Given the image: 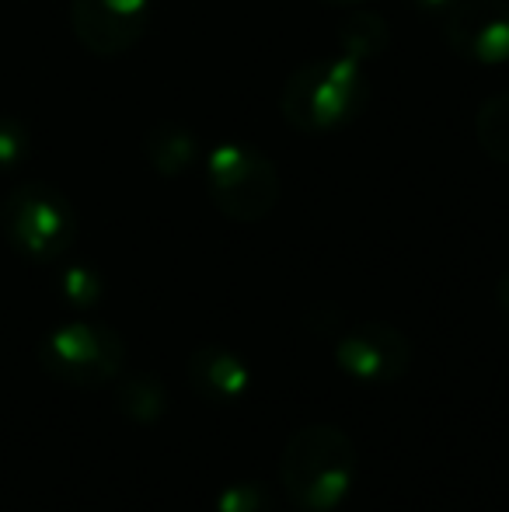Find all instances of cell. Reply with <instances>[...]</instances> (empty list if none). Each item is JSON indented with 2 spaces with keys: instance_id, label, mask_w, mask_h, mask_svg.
<instances>
[{
  "instance_id": "cell-7",
  "label": "cell",
  "mask_w": 509,
  "mask_h": 512,
  "mask_svg": "<svg viewBox=\"0 0 509 512\" xmlns=\"http://www.w3.org/2000/svg\"><path fill=\"white\" fill-rule=\"evenodd\" d=\"M70 25L88 53L123 56L150 25V0H74Z\"/></svg>"
},
{
  "instance_id": "cell-18",
  "label": "cell",
  "mask_w": 509,
  "mask_h": 512,
  "mask_svg": "<svg viewBox=\"0 0 509 512\" xmlns=\"http://www.w3.org/2000/svg\"><path fill=\"white\" fill-rule=\"evenodd\" d=\"M415 4H419V7H433V11H450L457 0H415Z\"/></svg>"
},
{
  "instance_id": "cell-10",
  "label": "cell",
  "mask_w": 509,
  "mask_h": 512,
  "mask_svg": "<svg viewBox=\"0 0 509 512\" xmlns=\"http://www.w3.org/2000/svg\"><path fill=\"white\" fill-rule=\"evenodd\" d=\"M143 154L154 164L157 175L178 178L196 164L199 143H196V136L185 126H178V122H157V126H150L147 140H143Z\"/></svg>"
},
{
  "instance_id": "cell-4",
  "label": "cell",
  "mask_w": 509,
  "mask_h": 512,
  "mask_svg": "<svg viewBox=\"0 0 509 512\" xmlns=\"http://www.w3.org/2000/svg\"><path fill=\"white\" fill-rule=\"evenodd\" d=\"M206 189L227 220L258 223L279 203V171L248 143H217L206 157Z\"/></svg>"
},
{
  "instance_id": "cell-8",
  "label": "cell",
  "mask_w": 509,
  "mask_h": 512,
  "mask_svg": "<svg viewBox=\"0 0 509 512\" xmlns=\"http://www.w3.org/2000/svg\"><path fill=\"white\" fill-rule=\"evenodd\" d=\"M447 46L482 67L509 63V0H457L443 21Z\"/></svg>"
},
{
  "instance_id": "cell-17",
  "label": "cell",
  "mask_w": 509,
  "mask_h": 512,
  "mask_svg": "<svg viewBox=\"0 0 509 512\" xmlns=\"http://www.w3.org/2000/svg\"><path fill=\"white\" fill-rule=\"evenodd\" d=\"M496 304H499V310H503V317L509 324V269L499 276V283H496Z\"/></svg>"
},
{
  "instance_id": "cell-15",
  "label": "cell",
  "mask_w": 509,
  "mask_h": 512,
  "mask_svg": "<svg viewBox=\"0 0 509 512\" xmlns=\"http://www.w3.org/2000/svg\"><path fill=\"white\" fill-rule=\"evenodd\" d=\"M60 293L74 307H95L102 300V279L91 265H67L60 272Z\"/></svg>"
},
{
  "instance_id": "cell-14",
  "label": "cell",
  "mask_w": 509,
  "mask_h": 512,
  "mask_svg": "<svg viewBox=\"0 0 509 512\" xmlns=\"http://www.w3.org/2000/svg\"><path fill=\"white\" fill-rule=\"evenodd\" d=\"M213 512H276V502L262 481H234L217 492Z\"/></svg>"
},
{
  "instance_id": "cell-13",
  "label": "cell",
  "mask_w": 509,
  "mask_h": 512,
  "mask_svg": "<svg viewBox=\"0 0 509 512\" xmlns=\"http://www.w3.org/2000/svg\"><path fill=\"white\" fill-rule=\"evenodd\" d=\"M384 42H387V25L377 18V14L360 11L349 18L346 28H342V53L353 56V60H360V63H367L370 56L381 53Z\"/></svg>"
},
{
  "instance_id": "cell-11",
  "label": "cell",
  "mask_w": 509,
  "mask_h": 512,
  "mask_svg": "<svg viewBox=\"0 0 509 512\" xmlns=\"http://www.w3.org/2000/svg\"><path fill=\"white\" fill-rule=\"evenodd\" d=\"M116 405L126 418L140 425H150L168 411V391L150 373H133V377H116Z\"/></svg>"
},
{
  "instance_id": "cell-12",
  "label": "cell",
  "mask_w": 509,
  "mask_h": 512,
  "mask_svg": "<svg viewBox=\"0 0 509 512\" xmlns=\"http://www.w3.org/2000/svg\"><path fill=\"white\" fill-rule=\"evenodd\" d=\"M475 133L482 150L499 164H509V91L492 95L489 102L478 108Z\"/></svg>"
},
{
  "instance_id": "cell-16",
  "label": "cell",
  "mask_w": 509,
  "mask_h": 512,
  "mask_svg": "<svg viewBox=\"0 0 509 512\" xmlns=\"http://www.w3.org/2000/svg\"><path fill=\"white\" fill-rule=\"evenodd\" d=\"M28 161V129L14 115H0V175H11Z\"/></svg>"
},
{
  "instance_id": "cell-3",
  "label": "cell",
  "mask_w": 509,
  "mask_h": 512,
  "mask_svg": "<svg viewBox=\"0 0 509 512\" xmlns=\"http://www.w3.org/2000/svg\"><path fill=\"white\" fill-rule=\"evenodd\" d=\"M0 227L18 255L46 265L74 248L77 213L60 189L46 182H25L11 189L0 206Z\"/></svg>"
},
{
  "instance_id": "cell-2",
  "label": "cell",
  "mask_w": 509,
  "mask_h": 512,
  "mask_svg": "<svg viewBox=\"0 0 509 512\" xmlns=\"http://www.w3.org/2000/svg\"><path fill=\"white\" fill-rule=\"evenodd\" d=\"M367 102V74L353 56H321L290 74L279 112L300 133H332L356 119Z\"/></svg>"
},
{
  "instance_id": "cell-6",
  "label": "cell",
  "mask_w": 509,
  "mask_h": 512,
  "mask_svg": "<svg viewBox=\"0 0 509 512\" xmlns=\"http://www.w3.org/2000/svg\"><path fill=\"white\" fill-rule=\"evenodd\" d=\"M335 366L349 380L367 387L398 384L412 370V342L405 331L384 321L353 324L335 342Z\"/></svg>"
},
{
  "instance_id": "cell-9",
  "label": "cell",
  "mask_w": 509,
  "mask_h": 512,
  "mask_svg": "<svg viewBox=\"0 0 509 512\" xmlns=\"http://www.w3.org/2000/svg\"><path fill=\"white\" fill-rule=\"evenodd\" d=\"M185 377L189 387L196 391V398H203L206 405L231 408L252 394L255 373L248 366V359L231 345H199L192 349L189 363H185Z\"/></svg>"
},
{
  "instance_id": "cell-1",
  "label": "cell",
  "mask_w": 509,
  "mask_h": 512,
  "mask_svg": "<svg viewBox=\"0 0 509 512\" xmlns=\"http://www.w3.org/2000/svg\"><path fill=\"white\" fill-rule=\"evenodd\" d=\"M356 443L332 422L300 425L279 457V488L300 512H335L356 485Z\"/></svg>"
},
{
  "instance_id": "cell-5",
  "label": "cell",
  "mask_w": 509,
  "mask_h": 512,
  "mask_svg": "<svg viewBox=\"0 0 509 512\" xmlns=\"http://www.w3.org/2000/svg\"><path fill=\"white\" fill-rule=\"evenodd\" d=\"M39 363L49 377L70 387L116 384L126 366V342L116 328L98 321H67L39 345Z\"/></svg>"
},
{
  "instance_id": "cell-19",
  "label": "cell",
  "mask_w": 509,
  "mask_h": 512,
  "mask_svg": "<svg viewBox=\"0 0 509 512\" xmlns=\"http://www.w3.org/2000/svg\"><path fill=\"white\" fill-rule=\"evenodd\" d=\"M325 4H335V7H346V4H363V0H325Z\"/></svg>"
}]
</instances>
